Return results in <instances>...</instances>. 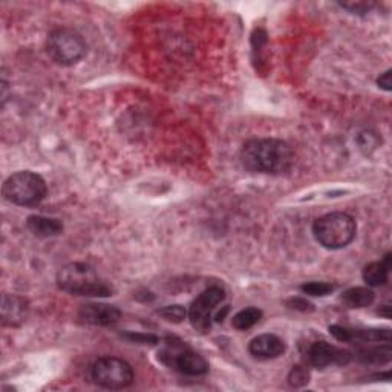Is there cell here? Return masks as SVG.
<instances>
[{"mask_svg":"<svg viewBox=\"0 0 392 392\" xmlns=\"http://www.w3.org/2000/svg\"><path fill=\"white\" fill-rule=\"evenodd\" d=\"M241 161L250 172L282 175L294 164V152L289 143L278 138H254L241 149Z\"/></svg>","mask_w":392,"mask_h":392,"instance_id":"obj_1","label":"cell"},{"mask_svg":"<svg viewBox=\"0 0 392 392\" xmlns=\"http://www.w3.org/2000/svg\"><path fill=\"white\" fill-rule=\"evenodd\" d=\"M57 285L62 291L73 296L109 297L114 293L112 286L84 262H71L62 267L57 273Z\"/></svg>","mask_w":392,"mask_h":392,"instance_id":"obj_2","label":"cell"},{"mask_svg":"<svg viewBox=\"0 0 392 392\" xmlns=\"http://www.w3.org/2000/svg\"><path fill=\"white\" fill-rule=\"evenodd\" d=\"M313 234L317 243L328 250H341L348 247L357 234V224L348 213L334 212L319 218L313 225Z\"/></svg>","mask_w":392,"mask_h":392,"instance_id":"obj_3","label":"cell"},{"mask_svg":"<svg viewBox=\"0 0 392 392\" xmlns=\"http://www.w3.org/2000/svg\"><path fill=\"white\" fill-rule=\"evenodd\" d=\"M3 198L11 204L21 207L37 206L45 199L48 193V186L40 175L31 171H22L12 173L3 182Z\"/></svg>","mask_w":392,"mask_h":392,"instance_id":"obj_4","label":"cell"},{"mask_svg":"<svg viewBox=\"0 0 392 392\" xmlns=\"http://www.w3.org/2000/svg\"><path fill=\"white\" fill-rule=\"evenodd\" d=\"M47 52L52 62L62 66H73L86 56L88 45L82 34L71 28L54 29L48 36Z\"/></svg>","mask_w":392,"mask_h":392,"instance_id":"obj_5","label":"cell"},{"mask_svg":"<svg viewBox=\"0 0 392 392\" xmlns=\"http://www.w3.org/2000/svg\"><path fill=\"white\" fill-rule=\"evenodd\" d=\"M94 382L104 389H124L134 383V369L119 357H101L93 365Z\"/></svg>","mask_w":392,"mask_h":392,"instance_id":"obj_6","label":"cell"},{"mask_svg":"<svg viewBox=\"0 0 392 392\" xmlns=\"http://www.w3.org/2000/svg\"><path fill=\"white\" fill-rule=\"evenodd\" d=\"M160 358L167 367L176 369L184 376L199 377L206 376L208 372V362L206 358L181 343H169L160 352Z\"/></svg>","mask_w":392,"mask_h":392,"instance_id":"obj_7","label":"cell"},{"mask_svg":"<svg viewBox=\"0 0 392 392\" xmlns=\"http://www.w3.org/2000/svg\"><path fill=\"white\" fill-rule=\"evenodd\" d=\"M225 299V291L221 286H210L196 297L188 308V320L196 331L206 332L212 328V315L217 306Z\"/></svg>","mask_w":392,"mask_h":392,"instance_id":"obj_8","label":"cell"},{"mask_svg":"<svg viewBox=\"0 0 392 392\" xmlns=\"http://www.w3.org/2000/svg\"><path fill=\"white\" fill-rule=\"evenodd\" d=\"M352 354L348 350L337 348V346L326 343V342H316L311 345L308 351V360L313 367L317 369H323L331 365H348L351 362Z\"/></svg>","mask_w":392,"mask_h":392,"instance_id":"obj_9","label":"cell"},{"mask_svg":"<svg viewBox=\"0 0 392 392\" xmlns=\"http://www.w3.org/2000/svg\"><path fill=\"white\" fill-rule=\"evenodd\" d=\"M29 315L28 300L17 294L5 293L2 296V305H0V319L2 325L17 328L25 323Z\"/></svg>","mask_w":392,"mask_h":392,"instance_id":"obj_10","label":"cell"},{"mask_svg":"<svg viewBox=\"0 0 392 392\" xmlns=\"http://www.w3.org/2000/svg\"><path fill=\"white\" fill-rule=\"evenodd\" d=\"M84 323L95 326H109L119 322L121 319V311L115 305L108 304H88L83 305L78 313Z\"/></svg>","mask_w":392,"mask_h":392,"instance_id":"obj_11","label":"cell"},{"mask_svg":"<svg viewBox=\"0 0 392 392\" xmlns=\"http://www.w3.org/2000/svg\"><path fill=\"white\" fill-rule=\"evenodd\" d=\"M285 350V342L276 334H260L254 337L248 345L250 354L259 360H273V358L282 356Z\"/></svg>","mask_w":392,"mask_h":392,"instance_id":"obj_12","label":"cell"},{"mask_svg":"<svg viewBox=\"0 0 392 392\" xmlns=\"http://www.w3.org/2000/svg\"><path fill=\"white\" fill-rule=\"evenodd\" d=\"M26 227L37 238H54L63 233L62 221L40 215H32L26 219Z\"/></svg>","mask_w":392,"mask_h":392,"instance_id":"obj_13","label":"cell"},{"mask_svg":"<svg viewBox=\"0 0 392 392\" xmlns=\"http://www.w3.org/2000/svg\"><path fill=\"white\" fill-rule=\"evenodd\" d=\"M341 300L348 308H367L374 304L376 293L368 286H352L343 291Z\"/></svg>","mask_w":392,"mask_h":392,"instance_id":"obj_14","label":"cell"},{"mask_svg":"<svg viewBox=\"0 0 392 392\" xmlns=\"http://www.w3.org/2000/svg\"><path fill=\"white\" fill-rule=\"evenodd\" d=\"M389 267L384 265L383 260H378V262H371L365 267L362 276L368 286H383L389 280Z\"/></svg>","mask_w":392,"mask_h":392,"instance_id":"obj_15","label":"cell"},{"mask_svg":"<svg viewBox=\"0 0 392 392\" xmlns=\"http://www.w3.org/2000/svg\"><path fill=\"white\" fill-rule=\"evenodd\" d=\"M260 319H262V310L250 306V308H244L236 313L232 319V325L233 328H236L238 331H247L253 328Z\"/></svg>","mask_w":392,"mask_h":392,"instance_id":"obj_16","label":"cell"},{"mask_svg":"<svg viewBox=\"0 0 392 392\" xmlns=\"http://www.w3.org/2000/svg\"><path fill=\"white\" fill-rule=\"evenodd\" d=\"M358 358L365 363H389L392 358L391 345L384 343L383 346H376V348L362 350L358 352Z\"/></svg>","mask_w":392,"mask_h":392,"instance_id":"obj_17","label":"cell"},{"mask_svg":"<svg viewBox=\"0 0 392 392\" xmlns=\"http://www.w3.org/2000/svg\"><path fill=\"white\" fill-rule=\"evenodd\" d=\"M352 341L362 342H391V330H351Z\"/></svg>","mask_w":392,"mask_h":392,"instance_id":"obj_18","label":"cell"},{"mask_svg":"<svg viewBox=\"0 0 392 392\" xmlns=\"http://www.w3.org/2000/svg\"><path fill=\"white\" fill-rule=\"evenodd\" d=\"M334 290H336V286L328 282H308V284L300 285V291L306 294V296H313V297H325Z\"/></svg>","mask_w":392,"mask_h":392,"instance_id":"obj_19","label":"cell"},{"mask_svg":"<svg viewBox=\"0 0 392 392\" xmlns=\"http://www.w3.org/2000/svg\"><path fill=\"white\" fill-rule=\"evenodd\" d=\"M156 313H158L162 319L167 320V322H173V323L182 322V320H184L187 316L186 308L181 305H169V306H164V308L158 310Z\"/></svg>","mask_w":392,"mask_h":392,"instance_id":"obj_20","label":"cell"},{"mask_svg":"<svg viewBox=\"0 0 392 392\" xmlns=\"http://www.w3.org/2000/svg\"><path fill=\"white\" fill-rule=\"evenodd\" d=\"M358 146L363 150V152H372V150H376L378 147V143H380V138H378V135L376 132H371V130H365L360 135H358L357 138Z\"/></svg>","mask_w":392,"mask_h":392,"instance_id":"obj_21","label":"cell"},{"mask_svg":"<svg viewBox=\"0 0 392 392\" xmlns=\"http://www.w3.org/2000/svg\"><path fill=\"white\" fill-rule=\"evenodd\" d=\"M310 382V374L304 367H293L289 374V383L293 388H302Z\"/></svg>","mask_w":392,"mask_h":392,"instance_id":"obj_22","label":"cell"},{"mask_svg":"<svg viewBox=\"0 0 392 392\" xmlns=\"http://www.w3.org/2000/svg\"><path fill=\"white\" fill-rule=\"evenodd\" d=\"M343 10L350 11L351 14H367L372 8H374V2H363V0H358V2H342L339 3Z\"/></svg>","mask_w":392,"mask_h":392,"instance_id":"obj_23","label":"cell"},{"mask_svg":"<svg viewBox=\"0 0 392 392\" xmlns=\"http://www.w3.org/2000/svg\"><path fill=\"white\" fill-rule=\"evenodd\" d=\"M330 332H331V336L337 339L339 342H352V332H351V330L345 328V326L331 325Z\"/></svg>","mask_w":392,"mask_h":392,"instance_id":"obj_24","label":"cell"},{"mask_svg":"<svg viewBox=\"0 0 392 392\" xmlns=\"http://www.w3.org/2000/svg\"><path fill=\"white\" fill-rule=\"evenodd\" d=\"M286 305L290 306L293 310H297V311H302V313H308L315 310V305L311 302H308L305 297H291Z\"/></svg>","mask_w":392,"mask_h":392,"instance_id":"obj_25","label":"cell"},{"mask_svg":"<svg viewBox=\"0 0 392 392\" xmlns=\"http://www.w3.org/2000/svg\"><path fill=\"white\" fill-rule=\"evenodd\" d=\"M124 337H126L130 342L141 343V345H147V343L155 345L160 342V339L154 334H134V332H127V334H124Z\"/></svg>","mask_w":392,"mask_h":392,"instance_id":"obj_26","label":"cell"},{"mask_svg":"<svg viewBox=\"0 0 392 392\" xmlns=\"http://www.w3.org/2000/svg\"><path fill=\"white\" fill-rule=\"evenodd\" d=\"M392 71L388 69L387 73H383L380 77L377 78V84H378V88H382L383 90H387V93H389V90L392 89Z\"/></svg>","mask_w":392,"mask_h":392,"instance_id":"obj_27","label":"cell"},{"mask_svg":"<svg viewBox=\"0 0 392 392\" xmlns=\"http://www.w3.org/2000/svg\"><path fill=\"white\" fill-rule=\"evenodd\" d=\"M391 306H388V305H384V310H380L378 311V315H382V316H384L387 319H389L391 317Z\"/></svg>","mask_w":392,"mask_h":392,"instance_id":"obj_28","label":"cell"}]
</instances>
